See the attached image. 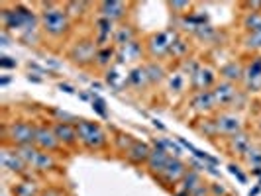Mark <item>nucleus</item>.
I'll return each instance as SVG.
<instances>
[{"label": "nucleus", "instance_id": "obj_1", "mask_svg": "<svg viewBox=\"0 0 261 196\" xmlns=\"http://www.w3.org/2000/svg\"><path fill=\"white\" fill-rule=\"evenodd\" d=\"M41 24L49 36L57 38V36H63L69 30V16L65 10L55 8V4L49 2V4H45V10L41 14Z\"/></svg>", "mask_w": 261, "mask_h": 196}, {"label": "nucleus", "instance_id": "obj_2", "mask_svg": "<svg viewBox=\"0 0 261 196\" xmlns=\"http://www.w3.org/2000/svg\"><path fill=\"white\" fill-rule=\"evenodd\" d=\"M77 137L79 142L91 151L102 149L106 145V135L102 128L94 122H87V120H81L77 124Z\"/></svg>", "mask_w": 261, "mask_h": 196}, {"label": "nucleus", "instance_id": "obj_3", "mask_svg": "<svg viewBox=\"0 0 261 196\" xmlns=\"http://www.w3.org/2000/svg\"><path fill=\"white\" fill-rule=\"evenodd\" d=\"M4 24H6L8 30L26 27L28 32H30V30L34 32L36 18H34V14L30 12V10L22 8V6H18V8H14V10H4Z\"/></svg>", "mask_w": 261, "mask_h": 196}, {"label": "nucleus", "instance_id": "obj_4", "mask_svg": "<svg viewBox=\"0 0 261 196\" xmlns=\"http://www.w3.org/2000/svg\"><path fill=\"white\" fill-rule=\"evenodd\" d=\"M36 130L32 124L28 122H16L10 126V131H8V137L14 145L18 147H24V145H32L36 142Z\"/></svg>", "mask_w": 261, "mask_h": 196}, {"label": "nucleus", "instance_id": "obj_5", "mask_svg": "<svg viewBox=\"0 0 261 196\" xmlns=\"http://www.w3.org/2000/svg\"><path fill=\"white\" fill-rule=\"evenodd\" d=\"M96 45H94V41L91 39H83V41H79L77 45L71 49V59H73V63H77V65H87V63H91L96 59Z\"/></svg>", "mask_w": 261, "mask_h": 196}, {"label": "nucleus", "instance_id": "obj_6", "mask_svg": "<svg viewBox=\"0 0 261 196\" xmlns=\"http://www.w3.org/2000/svg\"><path fill=\"white\" fill-rule=\"evenodd\" d=\"M175 32H159L149 38V51L155 57H163L165 53H171V47L175 43Z\"/></svg>", "mask_w": 261, "mask_h": 196}, {"label": "nucleus", "instance_id": "obj_7", "mask_svg": "<svg viewBox=\"0 0 261 196\" xmlns=\"http://www.w3.org/2000/svg\"><path fill=\"white\" fill-rule=\"evenodd\" d=\"M187 175V169H185L183 161H179L177 157L175 159H171L169 163H167V167H165V171L159 175L161 179H163V183L165 184H179L181 181H183V177Z\"/></svg>", "mask_w": 261, "mask_h": 196}, {"label": "nucleus", "instance_id": "obj_8", "mask_svg": "<svg viewBox=\"0 0 261 196\" xmlns=\"http://www.w3.org/2000/svg\"><path fill=\"white\" fill-rule=\"evenodd\" d=\"M200 184H202V181H200L198 173L191 171V173H187V175H185L181 183L173 186V192H175V196H191L196 188L200 186Z\"/></svg>", "mask_w": 261, "mask_h": 196}, {"label": "nucleus", "instance_id": "obj_9", "mask_svg": "<svg viewBox=\"0 0 261 196\" xmlns=\"http://www.w3.org/2000/svg\"><path fill=\"white\" fill-rule=\"evenodd\" d=\"M169 161H171L169 153H167L163 147L155 145V147L151 149L149 159H147V167H149V171H151L153 175H161V173L165 171V167H167V163H169Z\"/></svg>", "mask_w": 261, "mask_h": 196}, {"label": "nucleus", "instance_id": "obj_10", "mask_svg": "<svg viewBox=\"0 0 261 196\" xmlns=\"http://www.w3.org/2000/svg\"><path fill=\"white\" fill-rule=\"evenodd\" d=\"M34 144L41 147V149H47V151H53V149H57V145H59V139H57V135H55V131L51 128H47V126H39L38 130H36V142Z\"/></svg>", "mask_w": 261, "mask_h": 196}, {"label": "nucleus", "instance_id": "obj_11", "mask_svg": "<svg viewBox=\"0 0 261 196\" xmlns=\"http://www.w3.org/2000/svg\"><path fill=\"white\" fill-rule=\"evenodd\" d=\"M214 102L216 106H226V104H232L236 100V96H238V91H236V87L232 82H220L214 91Z\"/></svg>", "mask_w": 261, "mask_h": 196}, {"label": "nucleus", "instance_id": "obj_12", "mask_svg": "<svg viewBox=\"0 0 261 196\" xmlns=\"http://www.w3.org/2000/svg\"><path fill=\"white\" fill-rule=\"evenodd\" d=\"M126 155L130 159V163L142 165V163H147V159L151 155V149H149V145L142 144V142H134V145L126 151Z\"/></svg>", "mask_w": 261, "mask_h": 196}, {"label": "nucleus", "instance_id": "obj_13", "mask_svg": "<svg viewBox=\"0 0 261 196\" xmlns=\"http://www.w3.org/2000/svg\"><path fill=\"white\" fill-rule=\"evenodd\" d=\"M212 82H214V71L208 67H198L196 73L193 75V87L198 92H204Z\"/></svg>", "mask_w": 261, "mask_h": 196}, {"label": "nucleus", "instance_id": "obj_14", "mask_svg": "<svg viewBox=\"0 0 261 196\" xmlns=\"http://www.w3.org/2000/svg\"><path fill=\"white\" fill-rule=\"evenodd\" d=\"M216 130L224 131V133H238L242 130V124H240V118L232 116V114H224L216 120Z\"/></svg>", "mask_w": 261, "mask_h": 196}, {"label": "nucleus", "instance_id": "obj_15", "mask_svg": "<svg viewBox=\"0 0 261 196\" xmlns=\"http://www.w3.org/2000/svg\"><path fill=\"white\" fill-rule=\"evenodd\" d=\"M246 80H248V89H251V91H261V57H257L248 67Z\"/></svg>", "mask_w": 261, "mask_h": 196}, {"label": "nucleus", "instance_id": "obj_16", "mask_svg": "<svg viewBox=\"0 0 261 196\" xmlns=\"http://www.w3.org/2000/svg\"><path fill=\"white\" fill-rule=\"evenodd\" d=\"M0 161H2V167H4V169L14 171V173H20V171H24V167H28L18 153H10V151H6V149L0 153Z\"/></svg>", "mask_w": 261, "mask_h": 196}, {"label": "nucleus", "instance_id": "obj_17", "mask_svg": "<svg viewBox=\"0 0 261 196\" xmlns=\"http://www.w3.org/2000/svg\"><path fill=\"white\" fill-rule=\"evenodd\" d=\"M53 131H55V135H57V139L59 142H63L65 145H73L75 142H77V128H73L71 124H57L55 128H53Z\"/></svg>", "mask_w": 261, "mask_h": 196}, {"label": "nucleus", "instance_id": "obj_18", "mask_svg": "<svg viewBox=\"0 0 261 196\" xmlns=\"http://www.w3.org/2000/svg\"><path fill=\"white\" fill-rule=\"evenodd\" d=\"M100 10H102L105 18H108V20H118V18H122V16H124L126 6H124L122 2L110 0V2H102V4H100Z\"/></svg>", "mask_w": 261, "mask_h": 196}, {"label": "nucleus", "instance_id": "obj_19", "mask_svg": "<svg viewBox=\"0 0 261 196\" xmlns=\"http://www.w3.org/2000/svg\"><path fill=\"white\" fill-rule=\"evenodd\" d=\"M191 104H193V108H196V110H210V108L216 106V102H214L212 91H204V92H196V96L191 100Z\"/></svg>", "mask_w": 261, "mask_h": 196}, {"label": "nucleus", "instance_id": "obj_20", "mask_svg": "<svg viewBox=\"0 0 261 196\" xmlns=\"http://www.w3.org/2000/svg\"><path fill=\"white\" fill-rule=\"evenodd\" d=\"M140 53H142L140 43L132 41V43H128V45H122V47H120V51H118V61H120V63L134 61V59H138V57H140Z\"/></svg>", "mask_w": 261, "mask_h": 196}, {"label": "nucleus", "instance_id": "obj_21", "mask_svg": "<svg viewBox=\"0 0 261 196\" xmlns=\"http://www.w3.org/2000/svg\"><path fill=\"white\" fill-rule=\"evenodd\" d=\"M220 75H222L226 80H240L246 73L242 71V67L238 65V63L232 61V63H228V65H224L222 69H220Z\"/></svg>", "mask_w": 261, "mask_h": 196}, {"label": "nucleus", "instance_id": "obj_22", "mask_svg": "<svg viewBox=\"0 0 261 196\" xmlns=\"http://www.w3.org/2000/svg\"><path fill=\"white\" fill-rule=\"evenodd\" d=\"M96 26H98V43L108 41L110 34H112V20H108V18L102 16V18L96 22Z\"/></svg>", "mask_w": 261, "mask_h": 196}, {"label": "nucleus", "instance_id": "obj_23", "mask_svg": "<svg viewBox=\"0 0 261 196\" xmlns=\"http://www.w3.org/2000/svg\"><path fill=\"white\" fill-rule=\"evenodd\" d=\"M134 36H136V34H134V30H132L130 26H124V27H120L116 34H114V41L122 47V45L132 43V41H134Z\"/></svg>", "mask_w": 261, "mask_h": 196}, {"label": "nucleus", "instance_id": "obj_24", "mask_svg": "<svg viewBox=\"0 0 261 196\" xmlns=\"http://www.w3.org/2000/svg\"><path fill=\"white\" fill-rule=\"evenodd\" d=\"M244 26L251 34H261V12H249L244 20Z\"/></svg>", "mask_w": 261, "mask_h": 196}, {"label": "nucleus", "instance_id": "obj_25", "mask_svg": "<svg viewBox=\"0 0 261 196\" xmlns=\"http://www.w3.org/2000/svg\"><path fill=\"white\" fill-rule=\"evenodd\" d=\"M18 155L22 157V161H24L26 165H34L36 157L39 155V149L32 147V145H24V147H20V149H18Z\"/></svg>", "mask_w": 261, "mask_h": 196}, {"label": "nucleus", "instance_id": "obj_26", "mask_svg": "<svg viewBox=\"0 0 261 196\" xmlns=\"http://www.w3.org/2000/svg\"><path fill=\"white\" fill-rule=\"evenodd\" d=\"M32 167H36L38 171H47L53 167V159L49 153H43V151H39V155L36 157V161H34V165Z\"/></svg>", "mask_w": 261, "mask_h": 196}, {"label": "nucleus", "instance_id": "obj_27", "mask_svg": "<svg viewBox=\"0 0 261 196\" xmlns=\"http://www.w3.org/2000/svg\"><path fill=\"white\" fill-rule=\"evenodd\" d=\"M106 80H108V85H110L112 89L120 91V89H122V85L126 82V77H122L116 69H110V71H108V75H106Z\"/></svg>", "mask_w": 261, "mask_h": 196}, {"label": "nucleus", "instance_id": "obj_28", "mask_svg": "<svg viewBox=\"0 0 261 196\" xmlns=\"http://www.w3.org/2000/svg\"><path fill=\"white\" fill-rule=\"evenodd\" d=\"M14 196H38V188L32 183H22L14 188Z\"/></svg>", "mask_w": 261, "mask_h": 196}, {"label": "nucleus", "instance_id": "obj_29", "mask_svg": "<svg viewBox=\"0 0 261 196\" xmlns=\"http://www.w3.org/2000/svg\"><path fill=\"white\" fill-rule=\"evenodd\" d=\"M128 78H130V82L134 85V87H142L145 80H149V78H147V73H145V69H134Z\"/></svg>", "mask_w": 261, "mask_h": 196}, {"label": "nucleus", "instance_id": "obj_30", "mask_svg": "<svg viewBox=\"0 0 261 196\" xmlns=\"http://www.w3.org/2000/svg\"><path fill=\"white\" fill-rule=\"evenodd\" d=\"M232 145H234L238 151H242V153H246L248 151V145H249V139L244 135V133H236L234 137H232Z\"/></svg>", "mask_w": 261, "mask_h": 196}, {"label": "nucleus", "instance_id": "obj_31", "mask_svg": "<svg viewBox=\"0 0 261 196\" xmlns=\"http://www.w3.org/2000/svg\"><path fill=\"white\" fill-rule=\"evenodd\" d=\"M145 73H147V78H149V80H161L163 75H165L163 69H161L159 65H155V63H151V65L145 67Z\"/></svg>", "mask_w": 261, "mask_h": 196}, {"label": "nucleus", "instance_id": "obj_32", "mask_svg": "<svg viewBox=\"0 0 261 196\" xmlns=\"http://www.w3.org/2000/svg\"><path fill=\"white\" fill-rule=\"evenodd\" d=\"M92 110H94L98 116H102V118L108 116V110H106L105 100H102V98H98V96H94V98H92Z\"/></svg>", "mask_w": 261, "mask_h": 196}, {"label": "nucleus", "instance_id": "obj_33", "mask_svg": "<svg viewBox=\"0 0 261 196\" xmlns=\"http://www.w3.org/2000/svg\"><path fill=\"white\" fill-rule=\"evenodd\" d=\"M155 145L163 147L167 153H169V151H173V155H181V147H179L177 144H173V142H169V139H161V142H157Z\"/></svg>", "mask_w": 261, "mask_h": 196}, {"label": "nucleus", "instance_id": "obj_34", "mask_svg": "<svg viewBox=\"0 0 261 196\" xmlns=\"http://www.w3.org/2000/svg\"><path fill=\"white\" fill-rule=\"evenodd\" d=\"M187 49H189V45H187L185 41L175 39V43H173V47H171V53H173V55H177V57H181L183 53H187Z\"/></svg>", "mask_w": 261, "mask_h": 196}, {"label": "nucleus", "instance_id": "obj_35", "mask_svg": "<svg viewBox=\"0 0 261 196\" xmlns=\"http://www.w3.org/2000/svg\"><path fill=\"white\" fill-rule=\"evenodd\" d=\"M110 57H112V49H108V47H105V49H100V51L96 53L98 65H106V63L110 61Z\"/></svg>", "mask_w": 261, "mask_h": 196}, {"label": "nucleus", "instance_id": "obj_36", "mask_svg": "<svg viewBox=\"0 0 261 196\" xmlns=\"http://www.w3.org/2000/svg\"><path fill=\"white\" fill-rule=\"evenodd\" d=\"M246 45L251 47V49H259L261 47V34H251V36H248Z\"/></svg>", "mask_w": 261, "mask_h": 196}, {"label": "nucleus", "instance_id": "obj_37", "mask_svg": "<svg viewBox=\"0 0 261 196\" xmlns=\"http://www.w3.org/2000/svg\"><path fill=\"white\" fill-rule=\"evenodd\" d=\"M0 65L4 67V69H12V67H16V61H12V57H2Z\"/></svg>", "mask_w": 261, "mask_h": 196}, {"label": "nucleus", "instance_id": "obj_38", "mask_svg": "<svg viewBox=\"0 0 261 196\" xmlns=\"http://www.w3.org/2000/svg\"><path fill=\"white\" fill-rule=\"evenodd\" d=\"M230 173H232L234 177H238V181H240V183H246V177L240 173V169H238L236 165H230Z\"/></svg>", "mask_w": 261, "mask_h": 196}, {"label": "nucleus", "instance_id": "obj_39", "mask_svg": "<svg viewBox=\"0 0 261 196\" xmlns=\"http://www.w3.org/2000/svg\"><path fill=\"white\" fill-rule=\"evenodd\" d=\"M171 8H175V10H189L191 4H189V2H173Z\"/></svg>", "mask_w": 261, "mask_h": 196}, {"label": "nucleus", "instance_id": "obj_40", "mask_svg": "<svg viewBox=\"0 0 261 196\" xmlns=\"http://www.w3.org/2000/svg\"><path fill=\"white\" fill-rule=\"evenodd\" d=\"M181 85H183V78L179 77V75H175V77L171 78V89H177V91H179Z\"/></svg>", "mask_w": 261, "mask_h": 196}, {"label": "nucleus", "instance_id": "obj_41", "mask_svg": "<svg viewBox=\"0 0 261 196\" xmlns=\"http://www.w3.org/2000/svg\"><path fill=\"white\" fill-rule=\"evenodd\" d=\"M191 196H206V186H204V184H200V186H198Z\"/></svg>", "mask_w": 261, "mask_h": 196}, {"label": "nucleus", "instance_id": "obj_42", "mask_svg": "<svg viewBox=\"0 0 261 196\" xmlns=\"http://www.w3.org/2000/svg\"><path fill=\"white\" fill-rule=\"evenodd\" d=\"M249 10H253V12H259L261 10V2H249V4H246Z\"/></svg>", "mask_w": 261, "mask_h": 196}, {"label": "nucleus", "instance_id": "obj_43", "mask_svg": "<svg viewBox=\"0 0 261 196\" xmlns=\"http://www.w3.org/2000/svg\"><path fill=\"white\" fill-rule=\"evenodd\" d=\"M59 89H61V91H63V92H69V94H73V92H75V89H73L71 85H63V82L59 85Z\"/></svg>", "mask_w": 261, "mask_h": 196}, {"label": "nucleus", "instance_id": "obj_44", "mask_svg": "<svg viewBox=\"0 0 261 196\" xmlns=\"http://www.w3.org/2000/svg\"><path fill=\"white\" fill-rule=\"evenodd\" d=\"M212 190H214V194H218V196H226V190H224V186H214Z\"/></svg>", "mask_w": 261, "mask_h": 196}, {"label": "nucleus", "instance_id": "obj_45", "mask_svg": "<svg viewBox=\"0 0 261 196\" xmlns=\"http://www.w3.org/2000/svg\"><path fill=\"white\" fill-rule=\"evenodd\" d=\"M41 196H61V192L59 190H47V192H43Z\"/></svg>", "mask_w": 261, "mask_h": 196}, {"label": "nucleus", "instance_id": "obj_46", "mask_svg": "<svg viewBox=\"0 0 261 196\" xmlns=\"http://www.w3.org/2000/svg\"><path fill=\"white\" fill-rule=\"evenodd\" d=\"M259 188H261V186H255V188H253V190L249 192V196H257V192H259Z\"/></svg>", "mask_w": 261, "mask_h": 196}, {"label": "nucleus", "instance_id": "obj_47", "mask_svg": "<svg viewBox=\"0 0 261 196\" xmlns=\"http://www.w3.org/2000/svg\"><path fill=\"white\" fill-rule=\"evenodd\" d=\"M259 183H261V181H259ZM259 186H261V184H259Z\"/></svg>", "mask_w": 261, "mask_h": 196}]
</instances>
